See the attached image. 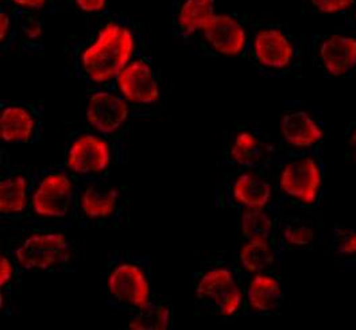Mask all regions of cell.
<instances>
[{"label": "cell", "instance_id": "6da1fadb", "mask_svg": "<svg viewBox=\"0 0 356 330\" xmlns=\"http://www.w3.org/2000/svg\"><path fill=\"white\" fill-rule=\"evenodd\" d=\"M140 23L106 10L80 37H69L64 70L87 87L107 85L133 57Z\"/></svg>", "mask_w": 356, "mask_h": 330}, {"label": "cell", "instance_id": "7a4b0ae2", "mask_svg": "<svg viewBox=\"0 0 356 330\" xmlns=\"http://www.w3.org/2000/svg\"><path fill=\"white\" fill-rule=\"evenodd\" d=\"M79 182L58 163L34 170L27 222L11 231H70Z\"/></svg>", "mask_w": 356, "mask_h": 330}, {"label": "cell", "instance_id": "3957f363", "mask_svg": "<svg viewBox=\"0 0 356 330\" xmlns=\"http://www.w3.org/2000/svg\"><path fill=\"white\" fill-rule=\"evenodd\" d=\"M111 84L127 100L134 119H150L163 110V80L156 64L153 38L142 23L133 57Z\"/></svg>", "mask_w": 356, "mask_h": 330}, {"label": "cell", "instance_id": "277c9868", "mask_svg": "<svg viewBox=\"0 0 356 330\" xmlns=\"http://www.w3.org/2000/svg\"><path fill=\"white\" fill-rule=\"evenodd\" d=\"M305 41L288 26L252 21L245 60L268 80H284L302 67Z\"/></svg>", "mask_w": 356, "mask_h": 330}, {"label": "cell", "instance_id": "5b68a950", "mask_svg": "<svg viewBox=\"0 0 356 330\" xmlns=\"http://www.w3.org/2000/svg\"><path fill=\"white\" fill-rule=\"evenodd\" d=\"M196 308L222 320L245 315V277L235 259L215 256L195 274Z\"/></svg>", "mask_w": 356, "mask_h": 330}, {"label": "cell", "instance_id": "8992f818", "mask_svg": "<svg viewBox=\"0 0 356 330\" xmlns=\"http://www.w3.org/2000/svg\"><path fill=\"white\" fill-rule=\"evenodd\" d=\"M17 236L7 242L6 251L24 274L73 272L79 259V245L69 231H13Z\"/></svg>", "mask_w": 356, "mask_h": 330}, {"label": "cell", "instance_id": "52a82bcc", "mask_svg": "<svg viewBox=\"0 0 356 330\" xmlns=\"http://www.w3.org/2000/svg\"><path fill=\"white\" fill-rule=\"evenodd\" d=\"M273 169L277 197L282 205L304 211L320 206L325 190L324 146L307 151L289 150Z\"/></svg>", "mask_w": 356, "mask_h": 330}, {"label": "cell", "instance_id": "ba28073f", "mask_svg": "<svg viewBox=\"0 0 356 330\" xmlns=\"http://www.w3.org/2000/svg\"><path fill=\"white\" fill-rule=\"evenodd\" d=\"M152 258L112 249L107 255V306L129 317L146 308L153 292Z\"/></svg>", "mask_w": 356, "mask_h": 330}, {"label": "cell", "instance_id": "9c48e42d", "mask_svg": "<svg viewBox=\"0 0 356 330\" xmlns=\"http://www.w3.org/2000/svg\"><path fill=\"white\" fill-rule=\"evenodd\" d=\"M61 165L81 183L110 179L112 167L123 162L111 142L86 123L67 133Z\"/></svg>", "mask_w": 356, "mask_h": 330}, {"label": "cell", "instance_id": "30bf717a", "mask_svg": "<svg viewBox=\"0 0 356 330\" xmlns=\"http://www.w3.org/2000/svg\"><path fill=\"white\" fill-rule=\"evenodd\" d=\"M130 201L124 188L111 179H97L79 183L73 225L81 231L120 228L129 217Z\"/></svg>", "mask_w": 356, "mask_h": 330}, {"label": "cell", "instance_id": "8fae6325", "mask_svg": "<svg viewBox=\"0 0 356 330\" xmlns=\"http://www.w3.org/2000/svg\"><path fill=\"white\" fill-rule=\"evenodd\" d=\"M87 124L102 133L116 147L123 165L130 159L131 123L134 116L127 100L112 84L87 87Z\"/></svg>", "mask_w": 356, "mask_h": 330}, {"label": "cell", "instance_id": "7c38bea8", "mask_svg": "<svg viewBox=\"0 0 356 330\" xmlns=\"http://www.w3.org/2000/svg\"><path fill=\"white\" fill-rule=\"evenodd\" d=\"M254 122H242L222 140V162L228 169H273L289 151Z\"/></svg>", "mask_w": 356, "mask_h": 330}, {"label": "cell", "instance_id": "4fadbf2b", "mask_svg": "<svg viewBox=\"0 0 356 330\" xmlns=\"http://www.w3.org/2000/svg\"><path fill=\"white\" fill-rule=\"evenodd\" d=\"M218 202L236 212L284 206L277 197L274 169H229L219 189Z\"/></svg>", "mask_w": 356, "mask_h": 330}, {"label": "cell", "instance_id": "5bb4252c", "mask_svg": "<svg viewBox=\"0 0 356 330\" xmlns=\"http://www.w3.org/2000/svg\"><path fill=\"white\" fill-rule=\"evenodd\" d=\"M251 24L252 21L245 14H215L189 46L201 57L245 58L251 35Z\"/></svg>", "mask_w": 356, "mask_h": 330}, {"label": "cell", "instance_id": "9a60e30c", "mask_svg": "<svg viewBox=\"0 0 356 330\" xmlns=\"http://www.w3.org/2000/svg\"><path fill=\"white\" fill-rule=\"evenodd\" d=\"M305 54L325 79L356 77V28L312 34L305 40Z\"/></svg>", "mask_w": 356, "mask_h": 330}, {"label": "cell", "instance_id": "2e32d148", "mask_svg": "<svg viewBox=\"0 0 356 330\" xmlns=\"http://www.w3.org/2000/svg\"><path fill=\"white\" fill-rule=\"evenodd\" d=\"M282 145L290 150L307 151L324 146L325 113L318 106L300 99L281 103Z\"/></svg>", "mask_w": 356, "mask_h": 330}, {"label": "cell", "instance_id": "e0dca14e", "mask_svg": "<svg viewBox=\"0 0 356 330\" xmlns=\"http://www.w3.org/2000/svg\"><path fill=\"white\" fill-rule=\"evenodd\" d=\"M44 17L3 0L0 7V51L19 56L44 51Z\"/></svg>", "mask_w": 356, "mask_h": 330}, {"label": "cell", "instance_id": "ac0fdd59", "mask_svg": "<svg viewBox=\"0 0 356 330\" xmlns=\"http://www.w3.org/2000/svg\"><path fill=\"white\" fill-rule=\"evenodd\" d=\"M0 220L11 224L8 229H15L29 219L34 170L13 165L4 149L0 154Z\"/></svg>", "mask_w": 356, "mask_h": 330}, {"label": "cell", "instance_id": "d6986e66", "mask_svg": "<svg viewBox=\"0 0 356 330\" xmlns=\"http://www.w3.org/2000/svg\"><path fill=\"white\" fill-rule=\"evenodd\" d=\"M44 127V104L23 99H1L0 130L3 143L37 145L42 138Z\"/></svg>", "mask_w": 356, "mask_h": 330}, {"label": "cell", "instance_id": "ffe728a7", "mask_svg": "<svg viewBox=\"0 0 356 330\" xmlns=\"http://www.w3.org/2000/svg\"><path fill=\"white\" fill-rule=\"evenodd\" d=\"M242 270V268H241ZM245 277V315L267 317L277 314L285 302L282 275L277 268Z\"/></svg>", "mask_w": 356, "mask_h": 330}, {"label": "cell", "instance_id": "44dd1931", "mask_svg": "<svg viewBox=\"0 0 356 330\" xmlns=\"http://www.w3.org/2000/svg\"><path fill=\"white\" fill-rule=\"evenodd\" d=\"M216 14V0H173L172 30L181 44L189 46Z\"/></svg>", "mask_w": 356, "mask_h": 330}, {"label": "cell", "instance_id": "7402d4cb", "mask_svg": "<svg viewBox=\"0 0 356 330\" xmlns=\"http://www.w3.org/2000/svg\"><path fill=\"white\" fill-rule=\"evenodd\" d=\"M281 205L268 209H243L239 211V233L242 240L261 239L268 240L278 245L284 252L280 238L278 228L281 220ZM285 254V252H284Z\"/></svg>", "mask_w": 356, "mask_h": 330}, {"label": "cell", "instance_id": "603a6c76", "mask_svg": "<svg viewBox=\"0 0 356 330\" xmlns=\"http://www.w3.org/2000/svg\"><path fill=\"white\" fill-rule=\"evenodd\" d=\"M278 238L284 252L308 251L317 247L323 238V231L314 221L305 216L281 215Z\"/></svg>", "mask_w": 356, "mask_h": 330}, {"label": "cell", "instance_id": "cb8c5ba5", "mask_svg": "<svg viewBox=\"0 0 356 330\" xmlns=\"http://www.w3.org/2000/svg\"><path fill=\"white\" fill-rule=\"evenodd\" d=\"M284 252L278 248L277 244L261 239L243 240L236 251L234 258L242 271L252 275L257 272L277 268V264L281 262Z\"/></svg>", "mask_w": 356, "mask_h": 330}, {"label": "cell", "instance_id": "d4e9b609", "mask_svg": "<svg viewBox=\"0 0 356 330\" xmlns=\"http://www.w3.org/2000/svg\"><path fill=\"white\" fill-rule=\"evenodd\" d=\"M175 327V306L161 295L154 294L150 304L129 317V329L172 330Z\"/></svg>", "mask_w": 356, "mask_h": 330}, {"label": "cell", "instance_id": "484cf974", "mask_svg": "<svg viewBox=\"0 0 356 330\" xmlns=\"http://www.w3.org/2000/svg\"><path fill=\"white\" fill-rule=\"evenodd\" d=\"M23 274L11 255L3 251L0 264V310L4 317L15 314L18 297L22 290Z\"/></svg>", "mask_w": 356, "mask_h": 330}, {"label": "cell", "instance_id": "4316f807", "mask_svg": "<svg viewBox=\"0 0 356 330\" xmlns=\"http://www.w3.org/2000/svg\"><path fill=\"white\" fill-rule=\"evenodd\" d=\"M328 248L341 259L354 261L356 258V228L334 224L330 232Z\"/></svg>", "mask_w": 356, "mask_h": 330}, {"label": "cell", "instance_id": "83f0119b", "mask_svg": "<svg viewBox=\"0 0 356 330\" xmlns=\"http://www.w3.org/2000/svg\"><path fill=\"white\" fill-rule=\"evenodd\" d=\"M304 8L311 14H347L356 0H302Z\"/></svg>", "mask_w": 356, "mask_h": 330}, {"label": "cell", "instance_id": "f1b7e54d", "mask_svg": "<svg viewBox=\"0 0 356 330\" xmlns=\"http://www.w3.org/2000/svg\"><path fill=\"white\" fill-rule=\"evenodd\" d=\"M65 8L73 15L102 14L108 7V0H61Z\"/></svg>", "mask_w": 356, "mask_h": 330}, {"label": "cell", "instance_id": "f546056e", "mask_svg": "<svg viewBox=\"0 0 356 330\" xmlns=\"http://www.w3.org/2000/svg\"><path fill=\"white\" fill-rule=\"evenodd\" d=\"M23 10L38 13L42 15L57 14L61 0H7Z\"/></svg>", "mask_w": 356, "mask_h": 330}, {"label": "cell", "instance_id": "4dcf8cb0", "mask_svg": "<svg viewBox=\"0 0 356 330\" xmlns=\"http://www.w3.org/2000/svg\"><path fill=\"white\" fill-rule=\"evenodd\" d=\"M346 158L356 163V120H351L346 129Z\"/></svg>", "mask_w": 356, "mask_h": 330}, {"label": "cell", "instance_id": "1f68e13d", "mask_svg": "<svg viewBox=\"0 0 356 330\" xmlns=\"http://www.w3.org/2000/svg\"><path fill=\"white\" fill-rule=\"evenodd\" d=\"M343 24L351 27V28H356V4L354 6L353 10H350L347 14H344V22Z\"/></svg>", "mask_w": 356, "mask_h": 330}]
</instances>
